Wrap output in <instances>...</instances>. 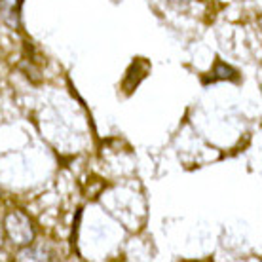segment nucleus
<instances>
[{"label": "nucleus", "instance_id": "obj_6", "mask_svg": "<svg viewBox=\"0 0 262 262\" xmlns=\"http://www.w3.org/2000/svg\"><path fill=\"white\" fill-rule=\"evenodd\" d=\"M2 242H4V234H2V230H0V245H2Z\"/></svg>", "mask_w": 262, "mask_h": 262}, {"label": "nucleus", "instance_id": "obj_1", "mask_svg": "<svg viewBox=\"0 0 262 262\" xmlns=\"http://www.w3.org/2000/svg\"><path fill=\"white\" fill-rule=\"evenodd\" d=\"M4 232L10 237V242L17 247H27L34 242V226L23 211L8 213L4 219Z\"/></svg>", "mask_w": 262, "mask_h": 262}, {"label": "nucleus", "instance_id": "obj_2", "mask_svg": "<svg viewBox=\"0 0 262 262\" xmlns=\"http://www.w3.org/2000/svg\"><path fill=\"white\" fill-rule=\"evenodd\" d=\"M0 21L10 29L21 27V0H0Z\"/></svg>", "mask_w": 262, "mask_h": 262}, {"label": "nucleus", "instance_id": "obj_5", "mask_svg": "<svg viewBox=\"0 0 262 262\" xmlns=\"http://www.w3.org/2000/svg\"><path fill=\"white\" fill-rule=\"evenodd\" d=\"M213 78L215 80H237V71L232 69V67L224 65L223 61H216L215 63V71H213Z\"/></svg>", "mask_w": 262, "mask_h": 262}, {"label": "nucleus", "instance_id": "obj_3", "mask_svg": "<svg viewBox=\"0 0 262 262\" xmlns=\"http://www.w3.org/2000/svg\"><path fill=\"white\" fill-rule=\"evenodd\" d=\"M150 72V65H148V61H144L143 57H139L131 63L129 71H127V76L124 80V90L127 93H131L139 84H141V80L146 78V74Z\"/></svg>", "mask_w": 262, "mask_h": 262}, {"label": "nucleus", "instance_id": "obj_7", "mask_svg": "<svg viewBox=\"0 0 262 262\" xmlns=\"http://www.w3.org/2000/svg\"><path fill=\"white\" fill-rule=\"evenodd\" d=\"M171 2H186V0H171Z\"/></svg>", "mask_w": 262, "mask_h": 262}, {"label": "nucleus", "instance_id": "obj_4", "mask_svg": "<svg viewBox=\"0 0 262 262\" xmlns=\"http://www.w3.org/2000/svg\"><path fill=\"white\" fill-rule=\"evenodd\" d=\"M53 255L48 253L46 249H29V245L25 247V251H21L17 255V260H52Z\"/></svg>", "mask_w": 262, "mask_h": 262}]
</instances>
